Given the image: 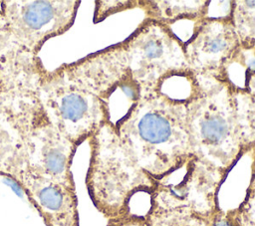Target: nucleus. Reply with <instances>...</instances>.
Masks as SVG:
<instances>
[{
  "mask_svg": "<svg viewBox=\"0 0 255 226\" xmlns=\"http://www.w3.org/2000/svg\"><path fill=\"white\" fill-rule=\"evenodd\" d=\"M199 78V95L187 104L192 154L228 174L238 159L255 147L247 95L224 82Z\"/></svg>",
  "mask_w": 255,
  "mask_h": 226,
  "instance_id": "obj_1",
  "label": "nucleus"
},
{
  "mask_svg": "<svg viewBox=\"0 0 255 226\" xmlns=\"http://www.w3.org/2000/svg\"><path fill=\"white\" fill-rule=\"evenodd\" d=\"M114 127L130 160L154 181L193 155L187 104L172 102L155 91L143 94Z\"/></svg>",
  "mask_w": 255,
  "mask_h": 226,
  "instance_id": "obj_2",
  "label": "nucleus"
},
{
  "mask_svg": "<svg viewBox=\"0 0 255 226\" xmlns=\"http://www.w3.org/2000/svg\"><path fill=\"white\" fill-rule=\"evenodd\" d=\"M78 0H0V91L35 76L39 53L74 24Z\"/></svg>",
  "mask_w": 255,
  "mask_h": 226,
  "instance_id": "obj_3",
  "label": "nucleus"
},
{
  "mask_svg": "<svg viewBox=\"0 0 255 226\" xmlns=\"http://www.w3.org/2000/svg\"><path fill=\"white\" fill-rule=\"evenodd\" d=\"M0 137L32 171L75 187L76 146L49 120L25 85L0 91Z\"/></svg>",
  "mask_w": 255,
  "mask_h": 226,
  "instance_id": "obj_4",
  "label": "nucleus"
},
{
  "mask_svg": "<svg viewBox=\"0 0 255 226\" xmlns=\"http://www.w3.org/2000/svg\"><path fill=\"white\" fill-rule=\"evenodd\" d=\"M227 174L194 155L156 181L144 215L149 226H202L219 209Z\"/></svg>",
  "mask_w": 255,
  "mask_h": 226,
  "instance_id": "obj_5",
  "label": "nucleus"
},
{
  "mask_svg": "<svg viewBox=\"0 0 255 226\" xmlns=\"http://www.w3.org/2000/svg\"><path fill=\"white\" fill-rule=\"evenodd\" d=\"M91 158L86 186L95 207L108 219L129 213L131 198L150 195L156 182L140 171L128 156L110 122L91 138Z\"/></svg>",
  "mask_w": 255,
  "mask_h": 226,
  "instance_id": "obj_6",
  "label": "nucleus"
},
{
  "mask_svg": "<svg viewBox=\"0 0 255 226\" xmlns=\"http://www.w3.org/2000/svg\"><path fill=\"white\" fill-rule=\"evenodd\" d=\"M21 84L34 93L52 124L76 146L110 122L107 103L65 83L45 66Z\"/></svg>",
  "mask_w": 255,
  "mask_h": 226,
  "instance_id": "obj_7",
  "label": "nucleus"
},
{
  "mask_svg": "<svg viewBox=\"0 0 255 226\" xmlns=\"http://www.w3.org/2000/svg\"><path fill=\"white\" fill-rule=\"evenodd\" d=\"M121 46L128 69L144 94L167 75L189 69L183 45L167 26L152 19L144 20Z\"/></svg>",
  "mask_w": 255,
  "mask_h": 226,
  "instance_id": "obj_8",
  "label": "nucleus"
},
{
  "mask_svg": "<svg viewBox=\"0 0 255 226\" xmlns=\"http://www.w3.org/2000/svg\"><path fill=\"white\" fill-rule=\"evenodd\" d=\"M0 175L21 187L47 226H80L75 187L35 173L5 146H0Z\"/></svg>",
  "mask_w": 255,
  "mask_h": 226,
  "instance_id": "obj_9",
  "label": "nucleus"
},
{
  "mask_svg": "<svg viewBox=\"0 0 255 226\" xmlns=\"http://www.w3.org/2000/svg\"><path fill=\"white\" fill-rule=\"evenodd\" d=\"M239 42L232 16L204 17L192 37L183 45L189 69L197 77L217 80Z\"/></svg>",
  "mask_w": 255,
  "mask_h": 226,
  "instance_id": "obj_10",
  "label": "nucleus"
},
{
  "mask_svg": "<svg viewBox=\"0 0 255 226\" xmlns=\"http://www.w3.org/2000/svg\"><path fill=\"white\" fill-rule=\"evenodd\" d=\"M65 83L89 92L105 103L129 74L120 44L52 71Z\"/></svg>",
  "mask_w": 255,
  "mask_h": 226,
  "instance_id": "obj_11",
  "label": "nucleus"
},
{
  "mask_svg": "<svg viewBox=\"0 0 255 226\" xmlns=\"http://www.w3.org/2000/svg\"><path fill=\"white\" fill-rule=\"evenodd\" d=\"M141 5L147 15L164 25L182 20H198L205 17L207 2L205 1H148Z\"/></svg>",
  "mask_w": 255,
  "mask_h": 226,
  "instance_id": "obj_12",
  "label": "nucleus"
},
{
  "mask_svg": "<svg viewBox=\"0 0 255 226\" xmlns=\"http://www.w3.org/2000/svg\"><path fill=\"white\" fill-rule=\"evenodd\" d=\"M226 213L235 226H255V187L248 186L244 200Z\"/></svg>",
  "mask_w": 255,
  "mask_h": 226,
  "instance_id": "obj_13",
  "label": "nucleus"
},
{
  "mask_svg": "<svg viewBox=\"0 0 255 226\" xmlns=\"http://www.w3.org/2000/svg\"><path fill=\"white\" fill-rule=\"evenodd\" d=\"M95 3H96V9H95V15H94L95 23L103 21L105 18H107L111 14H114L123 9H126L125 7L127 6V5L123 6V4H125L126 2H122V1L121 2H119V1H96Z\"/></svg>",
  "mask_w": 255,
  "mask_h": 226,
  "instance_id": "obj_14",
  "label": "nucleus"
},
{
  "mask_svg": "<svg viewBox=\"0 0 255 226\" xmlns=\"http://www.w3.org/2000/svg\"><path fill=\"white\" fill-rule=\"evenodd\" d=\"M108 220L107 226H149L144 215L133 214L130 212Z\"/></svg>",
  "mask_w": 255,
  "mask_h": 226,
  "instance_id": "obj_15",
  "label": "nucleus"
},
{
  "mask_svg": "<svg viewBox=\"0 0 255 226\" xmlns=\"http://www.w3.org/2000/svg\"><path fill=\"white\" fill-rule=\"evenodd\" d=\"M243 92L247 95V98H248L251 121H252L254 134H255V75L250 79V81L247 85V88ZM252 150L255 152V147Z\"/></svg>",
  "mask_w": 255,
  "mask_h": 226,
  "instance_id": "obj_16",
  "label": "nucleus"
},
{
  "mask_svg": "<svg viewBox=\"0 0 255 226\" xmlns=\"http://www.w3.org/2000/svg\"><path fill=\"white\" fill-rule=\"evenodd\" d=\"M205 226H235V225L228 217L226 211H223L222 209L219 208L212 214V216L206 222Z\"/></svg>",
  "mask_w": 255,
  "mask_h": 226,
  "instance_id": "obj_17",
  "label": "nucleus"
},
{
  "mask_svg": "<svg viewBox=\"0 0 255 226\" xmlns=\"http://www.w3.org/2000/svg\"><path fill=\"white\" fill-rule=\"evenodd\" d=\"M202 226H205V225H202Z\"/></svg>",
  "mask_w": 255,
  "mask_h": 226,
  "instance_id": "obj_18",
  "label": "nucleus"
}]
</instances>
